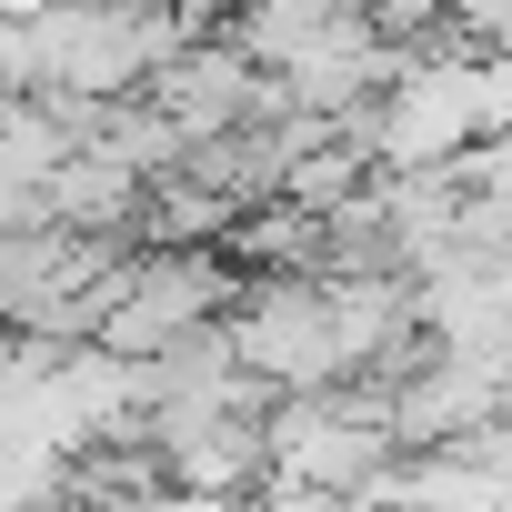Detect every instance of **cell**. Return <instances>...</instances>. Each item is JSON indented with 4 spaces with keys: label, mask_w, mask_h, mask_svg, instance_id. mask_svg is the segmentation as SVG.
I'll list each match as a JSON object with an SVG mask.
<instances>
[{
    "label": "cell",
    "mask_w": 512,
    "mask_h": 512,
    "mask_svg": "<svg viewBox=\"0 0 512 512\" xmlns=\"http://www.w3.org/2000/svg\"><path fill=\"white\" fill-rule=\"evenodd\" d=\"M221 302H231L221 251H121L111 312H101L91 352H101V362H151V352H171L181 332L221 322Z\"/></svg>",
    "instance_id": "2"
},
{
    "label": "cell",
    "mask_w": 512,
    "mask_h": 512,
    "mask_svg": "<svg viewBox=\"0 0 512 512\" xmlns=\"http://www.w3.org/2000/svg\"><path fill=\"white\" fill-rule=\"evenodd\" d=\"M502 111H512L502 61L422 51V61H402V81L372 101V171H442L462 141H502Z\"/></svg>",
    "instance_id": "1"
},
{
    "label": "cell",
    "mask_w": 512,
    "mask_h": 512,
    "mask_svg": "<svg viewBox=\"0 0 512 512\" xmlns=\"http://www.w3.org/2000/svg\"><path fill=\"white\" fill-rule=\"evenodd\" d=\"M221 342H231V362L262 382L272 402L342 392L332 322H322V282H231V302H221Z\"/></svg>",
    "instance_id": "3"
},
{
    "label": "cell",
    "mask_w": 512,
    "mask_h": 512,
    "mask_svg": "<svg viewBox=\"0 0 512 512\" xmlns=\"http://www.w3.org/2000/svg\"><path fill=\"white\" fill-rule=\"evenodd\" d=\"M121 11H151V21H161V11H191V0H121Z\"/></svg>",
    "instance_id": "4"
}]
</instances>
